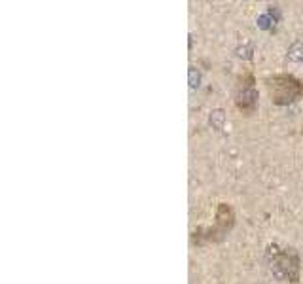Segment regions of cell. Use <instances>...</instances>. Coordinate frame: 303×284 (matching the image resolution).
Masks as SVG:
<instances>
[{
  "label": "cell",
  "mask_w": 303,
  "mask_h": 284,
  "mask_svg": "<svg viewBox=\"0 0 303 284\" xmlns=\"http://www.w3.org/2000/svg\"><path fill=\"white\" fill-rule=\"evenodd\" d=\"M269 87V95L275 103L286 104L292 103L295 99H299L303 95V84L299 80H295L294 76H286V74H280L275 76L267 82Z\"/></svg>",
  "instance_id": "cell-1"
},
{
  "label": "cell",
  "mask_w": 303,
  "mask_h": 284,
  "mask_svg": "<svg viewBox=\"0 0 303 284\" xmlns=\"http://www.w3.org/2000/svg\"><path fill=\"white\" fill-rule=\"evenodd\" d=\"M256 99H258V93H256V89H254V86H252V76H250L249 82L241 86V93L237 97V106H239L241 110L252 112L254 106H256Z\"/></svg>",
  "instance_id": "cell-3"
},
{
  "label": "cell",
  "mask_w": 303,
  "mask_h": 284,
  "mask_svg": "<svg viewBox=\"0 0 303 284\" xmlns=\"http://www.w3.org/2000/svg\"><path fill=\"white\" fill-rule=\"evenodd\" d=\"M273 271L279 276H288L295 280L297 278V256L292 248H284V252H273Z\"/></svg>",
  "instance_id": "cell-2"
}]
</instances>
